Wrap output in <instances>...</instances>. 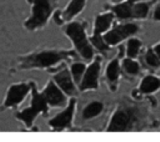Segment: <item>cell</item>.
<instances>
[{
    "label": "cell",
    "instance_id": "obj_1",
    "mask_svg": "<svg viewBox=\"0 0 160 142\" xmlns=\"http://www.w3.org/2000/svg\"><path fill=\"white\" fill-rule=\"evenodd\" d=\"M75 56V51L70 50H42L21 56L18 62V67L21 70L28 69H44L56 65L59 61Z\"/></svg>",
    "mask_w": 160,
    "mask_h": 142
},
{
    "label": "cell",
    "instance_id": "obj_21",
    "mask_svg": "<svg viewBox=\"0 0 160 142\" xmlns=\"http://www.w3.org/2000/svg\"><path fill=\"white\" fill-rule=\"evenodd\" d=\"M122 65H124V70L128 73H130V75H136L139 72V65H138V62H135L130 57L129 59H125Z\"/></svg>",
    "mask_w": 160,
    "mask_h": 142
},
{
    "label": "cell",
    "instance_id": "obj_5",
    "mask_svg": "<svg viewBox=\"0 0 160 142\" xmlns=\"http://www.w3.org/2000/svg\"><path fill=\"white\" fill-rule=\"evenodd\" d=\"M136 121V115L132 108L120 107L115 111L108 126V131H129Z\"/></svg>",
    "mask_w": 160,
    "mask_h": 142
},
{
    "label": "cell",
    "instance_id": "obj_2",
    "mask_svg": "<svg viewBox=\"0 0 160 142\" xmlns=\"http://www.w3.org/2000/svg\"><path fill=\"white\" fill-rule=\"evenodd\" d=\"M30 91H31L30 106L15 115V117L18 120H20L21 122H24L26 127H31V125H32V122L38 115H40V113L46 115L49 111V105H48L42 92L40 93L36 90V86L34 82H30Z\"/></svg>",
    "mask_w": 160,
    "mask_h": 142
},
{
    "label": "cell",
    "instance_id": "obj_20",
    "mask_svg": "<svg viewBox=\"0 0 160 142\" xmlns=\"http://www.w3.org/2000/svg\"><path fill=\"white\" fill-rule=\"evenodd\" d=\"M148 11H149L148 4L139 2V4H134V6H132V16L134 17H145L148 15Z\"/></svg>",
    "mask_w": 160,
    "mask_h": 142
},
{
    "label": "cell",
    "instance_id": "obj_6",
    "mask_svg": "<svg viewBox=\"0 0 160 142\" xmlns=\"http://www.w3.org/2000/svg\"><path fill=\"white\" fill-rule=\"evenodd\" d=\"M112 19H114L112 12H108V14L99 15V16L95 19V29H94V35H92V37H91V44H92L98 50H100L101 52H106V51L109 50V45H106V44L104 42L101 34L109 29V26H110L111 22H112Z\"/></svg>",
    "mask_w": 160,
    "mask_h": 142
},
{
    "label": "cell",
    "instance_id": "obj_11",
    "mask_svg": "<svg viewBox=\"0 0 160 142\" xmlns=\"http://www.w3.org/2000/svg\"><path fill=\"white\" fill-rule=\"evenodd\" d=\"M42 95L49 106H62L65 103V95L54 81H50L46 85Z\"/></svg>",
    "mask_w": 160,
    "mask_h": 142
},
{
    "label": "cell",
    "instance_id": "obj_24",
    "mask_svg": "<svg viewBox=\"0 0 160 142\" xmlns=\"http://www.w3.org/2000/svg\"><path fill=\"white\" fill-rule=\"evenodd\" d=\"M154 51H155V54H156V55H158V57H159V59H160V44H159V45H156V46H155V49H154Z\"/></svg>",
    "mask_w": 160,
    "mask_h": 142
},
{
    "label": "cell",
    "instance_id": "obj_3",
    "mask_svg": "<svg viewBox=\"0 0 160 142\" xmlns=\"http://www.w3.org/2000/svg\"><path fill=\"white\" fill-rule=\"evenodd\" d=\"M31 15L25 21L24 26L28 30H36L42 27L48 22L55 7V0H31Z\"/></svg>",
    "mask_w": 160,
    "mask_h": 142
},
{
    "label": "cell",
    "instance_id": "obj_14",
    "mask_svg": "<svg viewBox=\"0 0 160 142\" xmlns=\"http://www.w3.org/2000/svg\"><path fill=\"white\" fill-rule=\"evenodd\" d=\"M86 0H72L68 7L65 9V11L62 12V19L64 20H71L75 15H78L85 6Z\"/></svg>",
    "mask_w": 160,
    "mask_h": 142
},
{
    "label": "cell",
    "instance_id": "obj_7",
    "mask_svg": "<svg viewBox=\"0 0 160 142\" xmlns=\"http://www.w3.org/2000/svg\"><path fill=\"white\" fill-rule=\"evenodd\" d=\"M138 31V25L135 24H125V25H119L108 31L104 36L102 40L106 45H116L118 42L122 41L124 39L134 35Z\"/></svg>",
    "mask_w": 160,
    "mask_h": 142
},
{
    "label": "cell",
    "instance_id": "obj_13",
    "mask_svg": "<svg viewBox=\"0 0 160 142\" xmlns=\"http://www.w3.org/2000/svg\"><path fill=\"white\" fill-rule=\"evenodd\" d=\"M132 6H134V1L132 0H128L125 2H120L115 6L111 7V11L119 17V19H130L134 17L132 16Z\"/></svg>",
    "mask_w": 160,
    "mask_h": 142
},
{
    "label": "cell",
    "instance_id": "obj_17",
    "mask_svg": "<svg viewBox=\"0 0 160 142\" xmlns=\"http://www.w3.org/2000/svg\"><path fill=\"white\" fill-rule=\"evenodd\" d=\"M119 73H120V66H119V60L118 59H114L109 65H108V69H106V77L110 82H115L119 77Z\"/></svg>",
    "mask_w": 160,
    "mask_h": 142
},
{
    "label": "cell",
    "instance_id": "obj_22",
    "mask_svg": "<svg viewBox=\"0 0 160 142\" xmlns=\"http://www.w3.org/2000/svg\"><path fill=\"white\" fill-rule=\"evenodd\" d=\"M145 59H146V62H148L150 66H152V67H159V66H160V59L158 57V55L155 54L154 50H151V49L148 50Z\"/></svg>",
    "mask_w": 160,
    "mask_h": 142
},
{
    "label": "cell",
    "instance_id": "obj_23",
    "mask_svg": "<svg viewBox=\"0 0 160 142\" xmlns=\"http://www.w3.org/2000/svg\"><path fill=\"white\" fill-rule=\"evenodd\" d=\"M154 17H155V20H160V7H158V9L155 10Z\"/></svg>",
    "mask_w": 160,
    "mask_h": 142
},
{
    "label": "cell",
    "instance_id": "obj_10",
    "mask_svg": "<svg viewBox=\"0 0 160 142\" xmlns=\"http://www.w3.org/2000/svg\"><path fill=\"white\" fill-rule=\"evenodd\" d=\"M74 110H75V100L71 98L69 101L68 107L64 111H61L60 113H58L54 118H51L49 121V125L55 130H62V128L70 127L72 116H74Z\"/></svg>",
    "mask_w": 160,
    "mask_h": 142
},
{
    "label": "cell",
    "instance_id": "obj_16",
    "mask_svg": "<svg viewBox=\"0 0 160 142\" xmlns=\"http://www.w3.org/2000/svg\"><path fill=\"white\" fill-rule=\"evenodd\" d=\"M102 107H104V106H102L101 102L94 101V102L89 103V105L84 108V111H82V117H84L85 120H88V118H92V117L98 116V115L102 111Z\"/></svg>",
    "mask_w": 160,
    "mask_h": 142
},
{
    "label": "cell",
    "instance_id": "obj_15",
    "mask_svg": "<svg viewBox=\"0 0 160 142\" xmlns=\"http://www.w3.org/2000/svg\"><path fill=\"white\" fill-rule=\"evenodd\" d=\"M160 87V78L155 77V76H146L144 77V80L140 83V92L142 93H151L154 91H156Z\"/></svg>",
    "mask_w": 160,
    "mask_h": 142
},
{
    "label": "cell",
    "instance_id": "obj_4",
    "mask_svg": "<svg viewBox=\"0 0 160 142\" xmlns=\"http://www.w3.org/2000/svg\"><path fill=\"white\" fill-rule=\"evenodd\" d=\"M65 34L71 39V41L75 45V49L78 50V52L85 60H90L92 57L94 50H92L91 42L86 39L84 24H80V22H70L65 27Z\"/></svg>",
    "mask_w": 160,
    "mask_h": 142
},
{
    "label": "cell",
    "instance_id": "obj_12",
    "mask_svg": "<svg viewBox=\"0 0 160 142\" xmlns=\"http://www.w3.org/2000/svg\"><path fill=\"white\" fill-rule=\"evenodd\" d=\"M54 82L59 86V88L64 93H66L69 96L76 93V88H75L74 81L71 80V75H70V71L68 69H64L60 72H58L54 76Z\"/></svg>",
    "mask_w": 160,
    "mask_h": 142
},
{
    "label": "cell",
    "instance_id": "obj_18",
    "mask_svg": "<svg viewBox=\"0 0 160 142\" xmlns=\"http://www.w3.org/2000/svg\"><path fill=\"white\" fill-rule=\"evenodd\" d=\"M84 71H85V65L81 62H76L71 66V75H72V78L76 83H80L81 77L84 75Z\"/></svg>",
    "mask_w": 160,
    "mask_h": 142
},
{
    "label": "cell",
    "instance_id": "obj_8",
    "mask_svg": "<svg viewBox=\"0 0 160 142\" xmlns=\"http://www.w3.org/2000/svg\"><path fill=\"white\" fill-rule=\"evenodd\" d=\"M30 92V83H14L9 87L2 107L10 108L20 105Z\"/></svg>",
    "mask_w": 160,
    "mask_h": 142
},
{
    "label": "cell",
    "instance_id": "obj_9",
    "mask_svg": "<svg viewBox=\"0 0 160 142\" xmlns=\"http://www.w3.org/2000/svg\"><path fill=\"white\" fill-rule=\"evenodd\" d=\"M100 73V57H95V60L90 64V66L84 71L82 80L79 83V88L81 91L89 90V88H98V78Z\"/></svg>",
    "mask_w": 160,
    "mask_h": 142
},
{
    "label": "cell",
    "instance_id": "obj_19",
    "mask_svg": "<svg viewBox=\"0 0 160 142\" xmlns=\"http://www.w3.org/2000/svg\"><path fill=\"white\" fill-rule=\"evenodd\" d=\"M140 45H141V42L138 39H130L129 42H128V50H126L128 57H130V59L135 57L138 55V52H139Z\"/></svg>",
    "mask_w": 160,
    "mask_h": 142
},
{
    "label": "cell",
    "instance_id": "obj_25",
    "mask_svg": "<svg viewBox=\"0 0 160 142\" xmlns=\"http://www.w3.org/2000/svg\"><path fill=\"white\" fill-rule=\"evenodd\" d=\"M111 1H115V2H120L121 0H111Z\"/></svg>",
    "mask_w": 160,
    "mask_h": 142
}]
</instances>
